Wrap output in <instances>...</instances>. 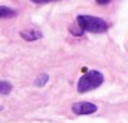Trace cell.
Wrapping results in <instances>:
<instances>
[{
  "instance_id": "cell-1",
  "label": "cell",
  "mask_w": 128,
  "mask_h": 123,
  "mask_svg": "<svg viewBox=\"0 0 128 123\" xmlns=\"http://www.w3.org/2000/svg\"><path fill=\"white\" fill-rule=\"evenodd\" d=\"M103 80H104V78H103V74L100 72L89 70L88 73H86L84 76H82L79 78L77 89L79 93H86V92H89V90L98 88L103 83Z\"/></svg>"
},
{
  "instance_id": "cell-2",
  "label": "cell",
  "mask_w": 128,
  "mask_h": 123,
  "mask_svg": "<svg viewBox=\"0 0 128 123\" xmlns=\"http://www.w3.org/2000/svg\"><path fill=\"white\" fill-rule=\"evenodd\" d=\"M78 26L84 32L90 33H104L108 29V24L97 16H89V15H79L77 18Z\"/></svg>"
},
{
  "instance_id": "cell-3",
  "label": "cell",
  "mask_w": 128,
  "mask_h": 123,
  "mask_svg": "<svg viewBox=\"0 0 128 123\" xmlns=\"http://www.w3.org/2000/svg\"><path fill=\"white\" fill-rule=\"evenodd\" d=\"M98 107L90 102H77L72 106V110L73 113L78 114V116H87V114H92L94 112H97Z\"/></svg>"
},
{
  "instance_id": "cell-4",
  "label": "cell",
  "mask_w": 128,
  "mask_h": 123,
  "mask_svg": "<svg viewBox=\"0 0 128 123\" xmlns=\"http://www.w3.org/2000/svg\"><path fill=\"white\" fill-rule=\"evenodd\" d=\"M20 35H22V38H24L28 42H33V40L42 38V33L38 30H23L20 33Z\"/></svg>"
},
{
  "instance_id": "cell-5",
  "label": "cell",
  "mask_w": 128,
  "mask_h": 123,
  "mask_svg": "<svg viewBox=\"0 0 128 123\" xmlns=\"http://www.w3.org/2000/svg\"><path fill=\"white\" fill-rule=\"evenodd\" d=\"M16 13L6 6H2L0 8V16L2 18H12V16H15Z\"/></svg>"
},
{
  "instance_id": "cell-6",
  "label": "cell",
  "mask_w": 128,
  "mask_h": 123,
  "mask_svg": "<svg viewBox=\"0 0 128 123\" xmlns=\"http://www.w3.org/2000/svg\"><path fill=\"white\" fill-rule=\"evenodd\" d=\"M10 90H12V84L10 83H8L5 80L0 82V93L2 94H8V93H10Z\"/></svg>"
},
{
  "instance_id": "cell-7",
  "label": "cell",
  "mask_w": 128,
  "mask_h": 123,
  "mask_svg": "<svg viewBox=\"0 0 128 123\" xmlns=\"http://www.w3.org/2000/svg\"><path fill=\"white\" fill-rule=\"evenodd\" d=\"M49 80V76L48 74H40L38 78H36V80H35V84L38 86V87H43V86H45L46 84V82Z\"/></svg>"
},
{
  "instance_id": "cell-8",
  "label": "cell",
  "mask_w": 128,
  "mask_h": 123,
  "mask_svg": "<svg viewBox=\"0 0 128 123\" xmlns=\"http://www.w3.org/2000/svg\"><path fill=\"white\" fill-rule=\"evenodd\" d=\"M34 3H38V4H44V3H49V2H55V0H32Z\"/></svg>"
},
{
  "instance_id": "cell-9",
  "label": "cell",
  "mask_w": 128,
  "mask_h": 123,
  "mask_svg": "<svg viewBox=\"0 0 128 123\" xmlns=\"http://www.w3.org/2000/svg\"><path fill=\"white\" fill-rule=\"evenodd\" d=\"M96 2H97L99 5H107V4L110 2V0H96Z\"/></svg>"
}]
</instances>
